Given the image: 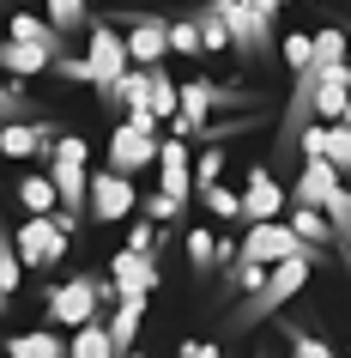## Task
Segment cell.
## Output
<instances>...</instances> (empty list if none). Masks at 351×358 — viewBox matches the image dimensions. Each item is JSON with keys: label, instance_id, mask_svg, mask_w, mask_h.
<instances>
[{"label": "cell", "instance_id": "9c48e42d", "mask_svg": "<svg viewBox=\"0 0 351 358\" xmlns=\"http://www.w3.org/2000/svg\"><path fill=\"white\" fill-rule=\"evenodd\" d=\"M13 249H19L24 267H55L61 255H67V231L55 225V213H24L19 237H13Z\"/></svg>", "mask_w": 351, "mask_h": 358}, {"label": "cell", "instance_id": "4fadbf2b", "mask_svg": "<svg viewBox=\"0 0 351 358\" xmlns=\"http://www.w3.org/2000/svg\"><path fill=\"white\" fill-rule=\"evenodd\" d=\"M55 140H61V128L49 115H31V122H6V128H0V152H6V158H49Z\"/></svg>", "mask_w": 351, "mask_h": 358}, {"label": "cell", "instance_id": "603a6c76", "mask_svg": "<svg viewBox=\"0 0 351 358\" xmlns=\"http://www.w3.org/2000/svg\"><path fill=\"white\" fill-rule=\"evenodd\" d=\"M146 79H151V115H158V122H176V115H182V92H176L170 67H146Z\"/></svg>", "mask_w": 351, "mask_h": 358}, {"label": "cell", "instance_id": "e575fe53", "mask_svg": "<svg viewBox=\"0 0 351 358\" xmlns=\"http://www.w3.org/2000/svg\"><path fill=\"white\" fill-rule=\"evenodd\" d=\"M218 170H224V152H200V158H194V194L212 189V182H218Z\"/></svg>", "mask_w": 351, "mask_h": 358}, {"label": "cell", "instance_id": "7c38bea8", "mask_svg": "<svg viewBox=\"0 0 351 358\" xmlns=\"http://www.w3.org/2000/svg\"><path fill=\"white\" fill-rule=\"evenodd\" d=\"M297 152H303V158H327V164L339 170V182H351V128H339V122H315V128H303Z\"/></svg>", "mask_w": 351, "mask_h": 358}, {"label": "cell", "instance_id": "277c9868", "mask_svg": "<svg viewBox=\"0 0 351 358\" xmlns=\"http://www.w3.org/2000/svg\"><path fill=\"white\" fill-rule=\"evenodd\" d=\"M91 152H85V140L79 134H61L55 140V152H49V182H55V194H61V213H85V182H91Z\"/></svg>", "mask_w": 351, "mask_h": 358}, {"label": "cell", "instance_id": "d6a6232c", "mask_svg": "<svg viewBox=\"0 0 351 358\" xmlns=\"http://www.w3.org/2000/svg\"><path fill=\"white\" fill-rule=\"evenodd\" d=\"M176 213H182V207H176L164 189L151 194V201H140V219H151V225H176Z\"/></svg>", "mask_w": 351, "mask_h": 358}, {"label": "cell", "instance_id": "9a60e30c", "mask_svg": "<svg viewBox=\"0 0 351 358\" xmlns=\"http://www.w3.org/2000/svg\"><path fill=\"white\" fill-rule=\"evenodd\" d=\"M158 182H164V194L176 207H188V194H194V158H188L182 140H164L158 146Z\"/></svg>", "mask_w": 351, "mask_h": 358}, {"label": "cell", "instance_id": "b9f144b4", "mask_svg": "<svg viewBox=\"0 0 351 358\" xmlns=\"http://www.w3.org/2000/svg\"><path fill=\"white\" fill-rule=\"evenodd\" d=\"M0 243H6V231H0Z\"/></svg>", "mask_w": 351, "mask_h": 358}, {"label": "cell", "instance_id": "7bdbcfd3", "mask_svg": "<svg viewBox=\"0 0 351 358\" xmlns=\"http://www.w3.org/2000/svg\"><path fill=\"white\" fill-rule=\"evenodd\" d=\"M345 358H351V346H345Z\"/></svg>", "mask_w": 351, "mask_h": 358}, {"label": "cell", "instance_id": "ba28073f", "mask_svg": "<svg viewBox=\"0 0 351 358\" xmlns=\"http://www.w3.org/2000/svg\"><path fill=\"white\" fill-rule=\"evenodd\" d=\"M218 103H248V92H237V85H212V79H188V85H182V115L170 122V128H176V140L200 134L206 115L218 110Z\"/></svg>", "mask_w": 351, "mask_h": 358}, {"label": "cell", "instance_id": "2e32d148", "mask_svg": "<svg viewBox=\"0 0 351 358\" xmlns=\"http://www.w3.org/2000/svg\"><path fill=\"white\" fill-rule=\"evenodd\" d=\"M6 37H13V43H31V49H43L49 61L73 55V49H67V37H61V31H55L49 19H37L31 6H19V13H13V24H6Z\"/></svg>", "mask_w": 351, "mask_h": 358}, {"label": "cell", "instance_id": "484cf974", "mask_svg": "<svg viewBox=\"0 0 351 358\" xmlns=\"http://www.w3.org/2000/svg\"><path fill=\"white\" fill-rule=\"evenodd\" d=\"M43 19L55 24L61 37H79V31L91 24V0H49V13H43Z\"/></svg>", "mask_w": 351, "mask_h": 358}, {"label": "cell", "instance_id": "5bb4252c", "mask_svg": "<svg viewBox=\"0 0 351 358\" xmlns=\"http://www.w3.org/2000/svg\"><path fill=\"white\" fill-rule=\"evenodd\" d=\"M158 146H164L158 134H146V128H128V122H121V128L110 134V170H115V176H133V170L158 164Z\"/></svg>", "mask_w": 351, "mask_h": 358}, {"label": "cell", "instance_id": "cb8c5ba5", "mask_svg": "<svg viewBox=\"0 0 351 358\" xmlns=\"http://www.w3.org/2000/svg\"><path fill=\"white\" fill-rule=\"evenodd\" d=\"M67 358H115V346H110V322H85V328H73V340H67Z\"/></svg>", "mask_w": 351, "mask_h": 358}, {"label": "cell", "instance_id": "ffe728a7", "mask_svg": "<svg viewBox=\"0 0 351 358\" xmlns=\"http://www.w3.org/2000/svg\"><path fill=\"white\" fill-rule=\"evenodd\" d=\"M55 61L43 55V49H31V43H13V37H0V73H13V79H37L49 73Z\"/></svg>", "mask_w": 351, "mask_h": 358}, {"label": "cell", "instance_id": "7a4b0ae2", "mask_svg": "<svg viewBox=\"0 0 351 358\" xmlns=\"http://www.w3.org/2000/svg\"><path fill=\"white\" fill-rule=\"evenodd\" d=\"M237 255H242V262H255V267H278V262H309V267H315V262H321V255H315V249L303 243L285 219L248 225V231H242V243H237Z\"/></svg>", "mask_w": 351, "mask_h": 358}, {"label": "cell", "instance_id": "4dcf8cb0", "mask_svg": "<svg viewBox=\"0 0 351 358\" xmlns=\"http://www.w3.org/2000/svg\"><path fill=\"white\" fill-rule=\"evenodd\" d=\"M19 285H24V262H19V249H13V237H6V243H0V292L13 298Z\"/></svg>", "mask_w": 351, "mask_h": 358}, {"label": "cell", "instance_id": "83f0119b", "mask_svg": "<svg viewBox=\"0 0 351 358\" xmlns=\"http://www.w3.org/2000/svg\"><path fill=\"white\" fill-rule=\"evenodd\" d=\"M260 280H267V267L242 262V255L224 267V292H230V298H248V292H260Z\"/></svg>", "mask_w": 351, "mask_h": 358}, {"label": "cell", "instance_id": "30bf717a", "mask_svg": "<svg viewBox=\"0 0 351 358\" xmlns=\"http://www.w3.org/2000/svg\"><path fill=\"white\" fill-rule=\"evenodd\" d=\"M121 43H128L133 67H164V55H170V19H164V13H128Z\"/></svg>", "mask_w": 351, "mask_h": 358}, {"label": "cell", "instance_id": "7402d4cb", "mask_svg": "<svg viewBox=\"0 0 351 358\" xmlns=\"http://www.w3.org/2000/svg\"><path fill=\"white\" fill-rule=\"evenodd\" d=\"M285 225H291L297 237L315 249V255H327V249H333V225H327V219H321L315 207H291V219H285Z\"/></svg>", "mask_w": 351, "mask_h": 358}, {"label": "cell", "instance_id": "d6986e66", "mask_svg": "<svg viewBox=\"0 0 351 358\" xmlns=\"http://www.w3.org/2000/svg\"><path fill=\"white\" fill-rule=\"evenodd\" d=\"M345 103H351V67H327L315 79V122H339Z\"/></svg>", "mask_w": 351, "mask_h": 358}, {"label": "cell", "instance_id": "1f68e13d", "mask_svg": "<svg viewBox=\"0 0 351 358\" xmlns=\"http://www.w3.org/2000/svg\"><path fill=\"white\" fill-rule=\"evenodd\" d=\"M128 249H133V255H158V231H151V219H140V213L128 219Z\"/></svg>", "mask_w": 351, "mask_h": 358}, {"label": "cell", "instance_id": "5b68a950", "mask_svg": "<svg viewBox=\"0 0 351 358\" xmlns=\"http://www.w3.org/2000/svg\"><path fill=\"white\" fill-rule=\"evenodd\" d=\"M218 6V19L230 24V49L242 61H267L273 55V19H260L248 0H212Z\"/></svg>", "mask_w": 351, "mask_h": 358}, {"label": "cell", "instance_id": "f1b7e54d", "mask_svg": "<svg viewBox=\"0 0 351 358\" xmlns=\"http://www.w3.org/2000/svg\"><path fill=\"white\" fill-rule=\"evenodd\" d=\"M285 346H291V358H339L321 334H309V328H285Z\"/></svg>", "mask_w": 351, "mask_h": 358}, {"label": "cell", "instance_id": "e0dca14e", "mask_svg": "<svg viewBox=\"0 0 351 358\" xmlns=\"http://www.w3.org/2000/svg\"><path fill=\"white\" fill-rule=\"evenodd\" d=\"M140 322H146V292H121L115 310H110V346H115V358H133Z\"/></svg>", "mask_w": 351, "mask_h": 358}, {"label": "cell", "instance_id": "60d3db41", "mask_svg": "<svg viewBox=\"0 0 351 358\" xmlns=\"http://www.w3.org/2000/svg\"><path fill=\"white\" fill-rule=\"evenodd\" d=\"M0 310H6V292H0Z\"/></svg>", "mask_w": 351, "mask_h": 358}, {"label": "cell", "instance_id": "44dd1931", "mask_svg": "<svg viewBox=\"0 0 351 358\" xmlns=\"http://www.w3.org/2000/svg\"><path fill=\"white\" fill-rule=\"evenodd\" d=\"M19 207L24 213H61V194H55V182H49V170L19 176Z\"/></svg>", "mask_w": 351, "mask_h": 358}, {"label": "cell", "instance_id": "836d02e7", "mask_svg": "<svg viewBox=\"0 0 351 358\" xmlns=\"http://www.w3.org/2000/svg\"><path fill=\"white\" fill-rule=\"evenodd\" d=\"M188 262L212 267V262H218V237H212V231H194V237H188Z\"/></svg>", "mask_w": 351, "mask_h": 358}, {"label": "cell", "instance_id": "8992f818", "mask_svg": "<svg viewBox=\"0 0 351 358\" xmlns=\"http://www.w3.org/2000/svg\"><path fill=\"white\" fill-rule=\"evenodd\" d=\"M97 280H103V273H79V280H61L55 292H49V322H55V328H85V322H97Z\"/></svg>", "mask_w": 351, "mask_h": 358}, {"label": "cell", "instance_id": "ac0fdd59", "mask_svg": "<svg viewBox=\"0 0 351 358\" xmlns=\"http://www.w3.org/2000/svg\"><path fill=\"white\" fill-rule=\"evenodd\" d=\"M110 280H115V292H146V298H151V285H158V262L121 249V255H110Z\"/></svg>", "mask_w": 351, "mask_h": 358}, {"label": "cell", "instance_id": "52a82bcc", "mask_svg": "<svg viewBox=\"0 0 351 358\" xmlns=\"http://www.w3.org/2000/svg\"><path fill=\"white\" fill-rule=\"evenodd\" d=\"M85 207H91V219H103V225H115V219H133V213H140L133 176H115L110 164L91 170V182H85Z\"/></svg>", "mask_w": 351, "mask_h": 358}, {"label": "cell", "instance_id": "4316f807", "mask_svg": "<svg viewBox=\"0 0 351 358\" xmlns=\"http://www.w3.org/2000/svg\"><path fill=\"white\" fill-rule=\"evenodd\" d=\"M200 207L212 213V219H224V225H242V194H237V189H224V182L200 189Z\"/></svg>", "mask_w": 351, "mask_h": 358}, {"label": "cell", "instance_id": "ab89813d", "mask_svg": "<svg viewBox=\"0 0 351 358\" xmlns=\"http://www.w3.org/2000/svg\"><path fill=\"white\" fill-rule=\"evenodd\" d=\"M255 358H273V352H267V346H260V352H255Z\"/></svg>", "mask_w": 351, "mask_h": 358}, {"label": "cell", "instance_id": "8fae6325", "mask_svg": "<svg viewBox=\"0 0 351 358\" xmlns=\"http://www.w3.org/2000/svg\"><path fill=\"white\" fill-rule=\"evenodd\" d=\"M291 194L278 189L273 164H248V182H242V225H267L273 213H285Z\"/></svg>", "mask_w": 351, "mask_h": 358}, {"label": "cell", "instance_id": "d590c367", "mask_svg": "<svg viewBox=\"0 0 351 358\" xmlns=\"http://www.w3.org/2000/svg\"><path fill=\"white\" fill-rule=\"evenodd\" d=\"M49 73H61V79H73V85H91V61L85 55H61Z\"/></svg>", "mask_w": 351, "mask_h": 358}, {"label": "cell", "instance_id": "f546056e", "mask_svg": "<svg viewBox=\"0 0 351 358\" xmlns=\"http://www.w3.org/2000/svg\"><path fill=\"white\" fill-rule=\"evenodd\" d=\"M170 49H176V55H206V49H200V24H194V13H188V19H170Z\"/></svg>", "mask_w": 351, "mask_h": 358}, {"label": "cell", "instance_id": "f35d334b", "mask_svg": "<svg viewBox=\"0 0 351 358\" xmlns=\"http://www.w3.org/2000/svg\"><path fill=\"white\" fill-rule=\"evenodd\" d=\"M248 6H255L260 19H278V6H285V0H248Z\"/></svg>", "mask_w": 351, "mask_h": 358}, {"label": "cell", "instance_id": "74e56055", "mask_svg": "<svg viewBox=\"0 0 351 358\" xmlns=\"http://www.w3.org/2000/svg\"><path fill=\"white\" fill-rule=\"evenodd\" d=\"M176 358H224V352H218V346H212V340H188V346H182V352H176Z\"/></svg>", "mask_w": 351, "mask_h": 358}, {"label": "cell", "instance_id": "3957f363", "mask_svg": "<svg viewBox=\"0 0 351 358\" xmlns=\"http://www.w3.org/2000/svg\"><path fill=\"white\" fill-rule=\"evenodd\" d=\"M85 61H91V85L103 92V103L115 110V85L128 79V43H121V31L115 24H103V19H91L85 24Z\"/></svg>", "mask_w": 351, "mask_h": 358}, {"label": "cell", "instance_id": "8d00e7d4", "mask_svg": "<svg viewBox=\"0 0 351 358\" xmlns=\"http://www.w3.org/2000/svg\"><path fill=\"white\" fill-rule=\"evenodd\" d=\"M303 61H309V37H285V67H303Z\"/></svg>", "mask_w": 351, "mask_h": 358}, {"label": "cell", "instance_id": "6da1fadb", "mask_svg": "<svg viewBox=\"0 0 351 358\" xmlns=\"http://www.w3.org/2000/svg\"><path fill=\"white\" fill-rule=\"evenodd\" d=\"M309 273L315 267L309 262H278V267H267V280H260V292H248V298L237 303V316H230V328H255V322H267L278 310V303H291L303 285H309Z\"/></svg>", "mask_w": 351, "mask_h": 358}, {"label": "cell", "instance_id": "d4e9b609", "mask_svg": "<svg viewBox=\"0 0 351 358\" xmlns=\"http://www.w3.org/2000/svg\"><path fill=\"white\" fill-rule=\"evenodd\" d=\"M6 358H67V340H55L49 328H37V334H13V340H6Z\"/></svg>", "mask_w": 351, "mask_h": 358}]
</instances>
